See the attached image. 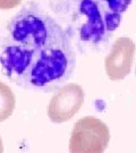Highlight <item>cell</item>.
Returning <instances> with one entry per match:
<instances>
[{
  "mask_svg": "<svg viewBox=\"0 0 136 153\" xmlns=\"http://www.w3.org/2000/svg\"><path fill=\"white\" fill-rule=\"evenodd\" d=\"M76 57L68 34L36 6H25L0 38V71L25 90L54 92L73 75Z\"/></svg>",
  "mask_w": 136,
  "mask_h": 153,
  "instance_id": "6da1fadb",
  "label": "cell"
},
{
  "mask_svg": "<svg viewBox=\"0 0 136 153\" xmlns=\"http://www.w3.org/2000/svg\"><path fill=\"white\" fill-rule=\"evenodd\" d=\"M77 18L84 22L78 26L81 41L97 44L108 38L119 26L123 14L132 0H75Z\"/></svg>",
  "mask_w": 136,
  "mask_h": 153,
  "instance_id": "7a4b0ae2",
  "label": "cell"
},
{
  "mask_svg": "<svg viewBox=\"0 0 136 153\" xmlns=\"http://www.w3.org/2000/svg\"><path fill=\"white\" fill-rule=\"evenodd\" d=\"M110 131L102 120L84 117L76 121L69 140V153H103L108 146Z\"/></svg>",
  "mask_w": 136,
  "mask_h": 153,
  "instance_id": "3957f363",
  "label": "cell"
},
{
  "mask_svg": "<svg viewBox=\"0 0 136 153\" xmlns=\"http://www.w3.org/2000/svg\"><path fill=\"white\" fill-rule=\"evenodd\" d=\"M84 102V90L75 83H69L57 90L48 105V117L56 124L71 120Z\"/></svg>",
  "mask_w": 136,
  "mask_h": 153,
  "instance_id": "277c9868",
  "label": "cell"
},
{
  "mask_svg": "<svg viewBox=\"0 0 136 153\" xmlns=\"http://www.w3.org/2000/svg\"><path fill=\"white\" fill-rule=\"evenodd\" d=\"M134 55L135 43L132 39L123 36L114 41L111 51L104 60L107 75L111 81L124 79L131 73Z\"/></svg>",
  "mask_w": 136,
  "mask_h": 153,
  "instance_id": "5b68a950",
  "label": "cell"
},
{
  "mask_svg": "<svg viewBox=\"0 0 136 153\" xmlns=\"http://www.w3.org/2000/svg\"><path fill=\"white\" fill-rule=\"evenodd\" d=\"M15 104L16 100L11 88L7 84L0 82V123L13 115Z\"/></svg>",
  "mask_w": 136,
  "mask_h": 153,
  "instance_id": "8992f818",
  "label": "cell"
},
{
  "mask_svg": "<svg viewBox=\"0 0 136 153\" xmlns=\"http://www.w3.org/2000/svg\"><path fill=\"white\" fill-rule=\"evenodd\" d=\"M22 0H0V10H8L16 8Z\"/></svg>",
  "mask_w": 136,
  "mask_h": 153,
  "instance_id": "52a82bcc",
  "label": "cell"
},
{
  "mask_svg": "<svg viewBox=\"0 0 136 153\" xmlns=\"http://www.w3.org/2000/svg\"><path fill=\"white\" fill-rule=\"evenodd\" d=\"M0 153H4V144H2L1 137H0Z\"/></svg>",
  "mask_w": 136,
  "mask_h": 153,
  "instance_id": "ba28073f",
  "label": "cell"
}]
</instances>
